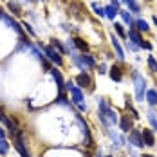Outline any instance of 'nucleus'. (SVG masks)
<instances>
[{
	"mask_svg": "<svg viewBox=\"0 0 157 157\" xmlns=\"http://www.w3.org/2000/svg\"><path fill=\"white\" fill-rule=\"evenodd\" d=\"M146 99H148V103L150 105H157V90H154V89H150V90H146Z\"/></svg>",
	"mask_w": 157,
	"mask_h": 157,
	"instance_id": "ddd939ff",
	"label": "nucleus"
},
{
	"mask_svg": "<svg viewBox=\"0 0 157 157\" xmlns=\"http://www.w3.org/2000/svg\"><path fill=\"white\" fill-rule=\"evenodd\" d=\"M128 38H130L136 45H141V44H143V38L137 34V31H134V29H130V31H128Z\"/></svg>",
	"mask_w": 157,
	"mask_h": 157,
	"instance_id": "f8f14e48",
	"label": "nucleus"
},
{
	"mask_svg": "<svg viewBox=\"0 0 157 157\" xmlns=\"http://www.w3.org/2000/svg\"><path fill=\"white\" fill-rule=\"evenodd\" d=\"M67 89H69V92H71V96H72V101H74L76 105L83 103V92L79 90L78 87H74V85H72V81H69V83H67Z\"/></svg>",
	"mask_w": 157,
	"mask_h": 157,
	"instance_id": "20e7f679",
	"label": "nucleus"
},
{
	"mask_svg": "<svg viewBox=\"0 0 157 157\" xmlns=\"http://www.w3.org/2000/svg\"><path fill=\"white\" fill-rule=\"evenodd\" d=\"M141 134H143V141H144V144H146V146H154V143H155V139H154V134H152L148 128H144Z\"/></svg>",
	"mask_w": 157,
	"mask_h": 157,
	"instance_id": "9d476101",
	"label": "nucleus"
},
{
	"mask_svg": "<svg viewBox=\"0 0 157 157\" xmlns=\"http://www.w3.org/2000/svg\"><path fill=\"white\" fill-rule=\"evenodd\" d=\"M92 9H94V13L98 16H105V9H103V7H99V6H98V4H92Z\"/></svg>",
	"mask_w": 157,
	"mask_h": 157,
	"instance_id": "5701e85b",
	"label": "nucleus"
},
{
	"mask_svg": "<svg viewBox=\"0 0 157 157\" xmlns=\"http://www.w3.org/2000/svg\"><path fill=\"white\" fill-rule=\"evenodd\" d=\"M119 126H121V130H123V132H132V121L128 119V116H125V117L121 119Z\"/></svg>",
	"mask_w": 157,
	"mask_h": 157,
	"instance_id": "4468645a",
	"label": "nucleus"
},
{
	"mask_svg": "<svg viewBox=\"0 0 157 157\" xmlns=\"http://www.w3.org/2000/svg\"><path fill=\"white\" fill-rule=\"evenodd\" d=\"M136 27H137L139 31H148V29H150V27H148V22H144V20H141V18L136 22Z\"/></svg>",
	"mask_w": 157,
	"mask_h": 157,
	"instance_id": "412c9836",
	"label": "nucleus"
},
{
	"mask_svg": "<svg viewBox=\"0 0 157 157\" xmlns=\"http://www.w3.org/2000/svg\"><path fill=\"white\" fill-rule=\"evenodd\" d=\"M15 146H16V150L20 152V155H22V157H29V154H27V150H25V144H24V139H22V134H20V132L16 134Z\"/></svg>",
	"mask_w": 157,
	"mask_h": 157,
	"instance_id": "6e6552de",
	"label": "nucleus"
},
{
	"mask_svg": "<svg viewBox=\"0 0 157 157\" xmlns=\"http://www.w3.org/2000/svg\"><path fill=\"white\" fill-rule=\"evenodd\" d=\"M110 40H112V45H114V49H116V54H117V58H119V60H123V58H125V52H123V49H121V45H119L117 38L112 34V36H110Z\"/></svg>",
	"mask_w": 157,
	"mask_h": 157,
	"instance_id": "9b49d317",
	"label": "nucleus"
},
{
	"mask_svg": "<svg viewBox=\"0 0 157 157\" xmlns=\"http://www.w3.org/2000/svg\"><path fill=\"white\" fill-rule=\"evenodd\" d=\"M44 51H45V54H47V58L51 60V62H54L56 65H62L63 60H62V56H60V52L54 51V47L49 45V47H44Z\"/></svg>",
	"mask_w": 157,
	"mask_h": 157,
	"instance_id": "39448f33",
	"label": "nucleus"
},
{
	"mask_svg": "<svg viewBox=\"0 0 157 157\" xmlns=\"http://www.w3.org/2000/svg\"><path fill=\"white\" fill-rule=\"evenodd\" d=\"M0 139H6V132H4L2 128H0Z\"/></svg>",
	"mask_w": 157,
	"mask_h": 157,
	"instance_id": "2f4dec72",
	"label": "nucleus"
},
{
	"mask_svg": "<svg viewBox=\"0 0 157 157\" xmlns=\"http://www.w3.org/2000/svg\"><path fill=\"white\" fill-rule=\"evenodd\" d=\"M96 157H103V155H101V152H98V154H96Z\"/></svg>",
	"mask_w": 157,
	"mask_h": 157,
	"instance_id": "473e14b6",
	"label": "nucleus"
},
{
	"mask_svg": "<svg viewBox=\"0 0 157 157\" xmlns=\"http://www.w3.org/2000/svg\"><path fill=\"white\" fill-rule=\"evenodd\" d=\"M143 157H152V155H148V154H144V155H143Z\"/></svg>",
	"mask_w": 157,
	"mask_h": 157,
	"instance_id": "f704fd0d",
	"label": "nucleus"
},
{
	"mask_svg": "<svg viewBox=\"0 0 157 157\" xmlns=\"http://www.w3.org/2000/svg\"><path fill=\"white\" fill-rule=\"evenodd\" d=\"M72 42H74V45H76V47H78V49H81L83 52H85V51L89 49V45H87V42H83L81 38H74Z\"/></svg>",
	"mask_w": 157,
	"mask_h": 157,
	"instance_id": "a211bd4d",
	"label": "nucleus"
},
{
	"mask_svg": "<svg viewBox=\"0 0 157 157\" xmlns=\"http://www.w3.org/2000/svg\"><path fill=\"white\" fill-rule=\"evenodd\" d=\"M134 81H136V98H137V101H143V98H144V78H143L139 72H134Z\"/></svg>",
	"mask_w": 157,
	"mask_h": 157,
	"instance_id": "f03ea898",
	"label": "nucleus"
},
{
	"mask_svg": "<svg viewBox=\"0 0 157 157\" xmlns=\"http://www.w3.org/2000/svg\"><path fill=\"white\" fill-rule=\"evenodd\" d=\"M148 67H150L152 72H157V60L154 56H148Z\"/></svg>",
	"mask_w": 157,
	"mask_h": 157,
	"instance_id": "4be33fe9",
	"label": "nucleus"
},
{
	"mask_svg": "<svg viewBox=\"0 0 157 157\" xmlns=\"http://www.w3.org/2000/svg\"><path fill=\"white\" fill-rule=\"evenodd\" d=\"M154 24L157 25V16H154Z\"/></svg>",
	"mask_w": 157,
	"mask_h": 157,
	"instance_id": "72a5a7b5",
	"label": "nucleus"
},
{
	"mask_svg": "<svg viewBox=\"0 0 157 157\" xmlns=\"http://www.w3.org/2000/svg\"><path fill=\"white\" fill-rule=\"evenodd\" d=\"M76 83H78L79 87H87V89H92V79L90 76L87 74V72H81L76 76Z\"/></svg>",
	"mask_w": 157,
	"mask_h": 157,
	"instance_id": "0eeeda50",
	"label": "nucleus"
},
{
	"mask_svg": "<svg viewBox=\"0 0 157 157\" xmlns=\"http://www.w3.org/2000/svg\"><path fill=\"white\" fill-rule=\"evenodd\" d=\"M114 27H116V33H117L119 36H123V38H126V33H125V29H123V25H121V24H116Z\"/></svg>",
	"mask_w": 157,
	"mask_h": 157,
	"instance_id": "393cba45",
	"label": "nucleus"
},
{
	"mask_svg": "<svg viewBox=\"0 0 157 157\" xmlns=\"http://www.w3.org/2000/svg\"><path fill=\"white\" fill-rule=\"evenodd\" d=\"M98 107H99V119H101V123L105 126H112V125L117 123L116 112L105 103V99H98Z\"/></svg>",
	"mask_w": 157,
	"mask_h": 157,
	"instance_id": "f257e3e1",
	"label": "nucleus"
},
{
	"mask_svg": "<svg viewBox=\"0 0 157 157\" xmlns=\"http://www.w3.org/2000/svg\"><path fill=\"white\" fill-rule=\"evenodd\" d=\"M51 74H52V78H54V81H56V85H58V90L60 92H63V78L62 74H60V71H56V69H51Z\"/></svg>",
	"mask_w": 157,
	"mask_h": 157,
	"instance_id": "1a4fd4ad",
	"label": "nucleus"
},
{
	"mask_svg": "<svg viewBox=\"0 0 157 157\" xmlns=\"http://www.w3.org/2000/svg\"><path fill=\"white\" fill-rule=\"evenodd\" d=\"M130 143H132L134 146H137V148H143L144 141H143V134L139 130H134V128H132V132H130Z\"/></svg>",
	"mask_w": 157,
	"mask_h": 157,
	"instance_id": "423d86ee",
	"label": "nucleus"
},
{
	"mask_svg": "<svg viewBox=\"0 0 157 157\" xmlns=\"http://www.w3.org/2000/svg\"><path fill=\"white\" fill-rule=\"evenodd\" d=\"M27 2H33V0H27Z\"/></svg>",
	"mask_w": 157,
	"mask_h": 157,
	"instance_id": "c9c22d12",
	"label": "nucleus"
},
{
	"mask_svg": "<svg viewBox=\"0 0 157 157\" xmlns=\"http://www.w3.org/2000/svg\"><path fill=\"white\" fill-rule=\"evenodd\" d=\"M24 27H25V31L29 33L31 36H34V29H33V27L29 25V24H27V22H24Z\"/></svg>",
	"mask_w": 157,
	"mask_h": 157,
	"instance_id": "cd10ccee",
	"label": "nucleus"
},
{
	"mask_svg": "<svg viewBox=\"0 0 157 157\" xmlns=\"http://www.w3.org/2000/svg\"><path fill=\"white\" fill-rule=\"evenodd\" d=\"M103 9H105V16H109L110 20H114V16L119 13L117 7H114V6H107V7H103Z\"/></svg>",
	"mask_w": 157,
	"mask_h": 157,
	"instance_id": "dca6fc26",
	"label": "nucleus"
},
{
	"mask_svg": "<svg viewBox=\"0 0 157 157\" xmlns=\"http://www.w3.org/2000/svg\"><path fill=\"white\" fill-rule=\"evenodd\" d=\"M148 121H150V125L154 130H157V116L154 110H148Z\"/></svg>",
	"mask_w": 157,
	"mask_h": 157,
	"instance_id": "f3484780",
	"label": "nucleus"
},
{
	"mask_svg": "<svg viewBox=\"0 0 157 157\" xmlns=\"http://www.w3.org/2000/svg\"><path fill=\"white\" fill-rule=\"evenodd\" d=\"M78 109L81 110V112H83V110H87V105H83V103H79V105H78Z\"/></svg>",
	"mask_w": 157,
	"mask_h": 157,
	"instance_id": "7c9ffc66",
	"label": "nucleus"
},
{
	"mask_svg": "<svg viewBox=\"0 0 157 157\" xmlns=\"http://www.w3.org/2000/svg\"><path fill=\"white\" fill-rule=\"evenodd\" d=\"M52 45H54V47L58 49L60 52H65V47L62 45V42H60V40H54V42H52Z\"/></svg>",
	"mask_w": 157,
	"mask_h": 157,
	"instance_id": "a878e982",
	"label": "nucleus"
},
{
	"mask_svg": "<svg viewBox=\"0 0 157 157\" xmlns=\"http://www.w3.org/2000/svg\"><path fill=\"white\" fill-rule=\"evenodd\" d=\"M119 15H121V18L125 20L128 25H136V22H132V18H130V13H128V11H119Z\"/></svg>",
	"mask_w": 157,
	"mask_h": 157,
	"instance_id": "aec40b11",
	"label": "nucleus"
},
{
	"mask_svg": "<svg viewBox=\"0 0 157 157\" xmlns=\"http://www.w3.org/2000/svg\"><path fill=\"white\" fill-rule=\"evenodd\" d=\"M126 107L130 109V112H132V117H134V119H137V117H139V114H137V110L134 109V107H132V105H130L128 101H126Z\"/></svg>",
	"mask_w": 157,
	"mask_h": 157,
	"instance_id": "bb28decb",
	"label": "nucleus"
},
{
	"mask_svg": "<svg viewBox=\"0 0 157 157\" xmlns=\"http://www.w3.org/2000/svg\"><path fill=\"white\" fill-rule=\"evenodd\" d=\"M7 7H9V11H11L13 15H20V7L16 6L15 2H9V6H7Z\"/></svg>",
	"mask_w": 157,
	"mask_h": 157,
	"instance_id": "b1692460",
	"label": "nucleus"
},
{
	"mask_svg": "<svg viewBox=\"0 0 157 157\" xmlns=\"http://www.w3.org/2000/svg\"><path fill=\"white\" fill-rule=\"evenodd\" d=\"M7 150H9V143L6 139H0V155H6Z\"/></svg>",
	"mask_w": 157,
	"mask_h": 157,
	"instance_id": "6ab92c4d",
	"label": "nucleus"
},
{
	"mask_svg": "<svg viewBox=\"0 0 157 157\" xmlns=\"http://www.w3.org/2000/svg\"><path fill=\"white\" fill-rule=\"evenodd\" d=\"M110 78L116 79V81H121V79H123L121 69H119V67H112V69H110Z\"/></svg>",
	"mask_w": 157,
	"mask_h": 157,
	"instance_id": "2eb2a0df",
	"label": "nucleus"
},
{
	"mask_svg": "<svg viewBox=\"0 0 157 157\" xmlns=\"http://www.w3.org/2000/svg\"><path fill=\"white\" fill-rule=\"evenodd\" d=\"M58 101H60V103H63V105L67 103V98H65V94H63V92H60V96H58Z\"/></svg>",
	"mask_w": 157,
	"mask_h": 157,
	"instance_id": "c85d7f7f",
	"label": "nucleus"
},
{
	"mask_svg": "<svg viewBox=\"0 0 157 157\" xmlns=\"http://www.w3.org/2000/svg\"><path fill=\"white\" fill-rule=\"evenodd\" d=\"M74 62H76V65H78L79 69H83L85 71V67L87 69H92V67H96V62H94V58L92 56H89V54H81V56H74Z\"/></svg>",
	"mask_w": 157,
	"mask_h": 157,
	"instance_id": "7ed1b4c3",
	"label": "nucleus"
},
{
	"mask_svg": "<svg viewBox=\"0 0 157 157\" xmlns=\"http://www.w3.org/2000/svg\"><path fill=\"white\" fill-rule=\"evenodd\" d=\"M141 47L148 49V51H152V44H150V42H143V44H141Z\"/></svg>",
	"mask_w": 157,
	"mask_h": 157,
	"instance_id": "c756f323",
	"label": "nucleus"
}]
</instances>
